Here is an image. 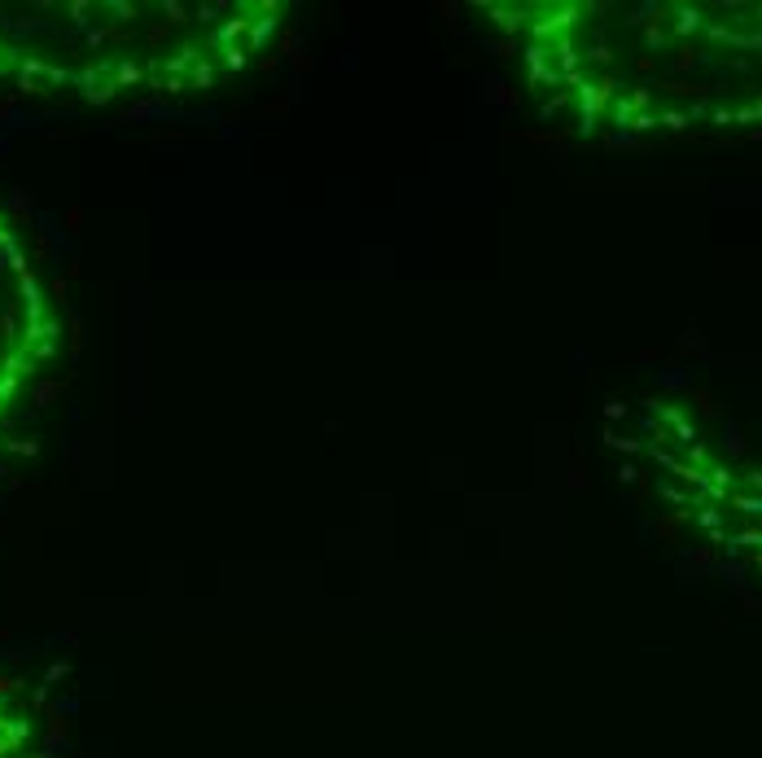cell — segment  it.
Returning <instances> with one entry per match:
<instances>
[{"label":"cell","mask_w":762,"mask_h":758,"mask_svg":"<svg viewBox=\"0 0 762 758\" xmlns=\"http://www.w3.org/2000/svg\"><path fill=\"white\" fill-rule=\"evenodd\" d=\"M53 342V324L44 316V298L35 290L27 259L18 255L14 237L0 228V425L18 390L27 386L31 368Z\"/></svg>","instance_id":"1"}]
</instances>
